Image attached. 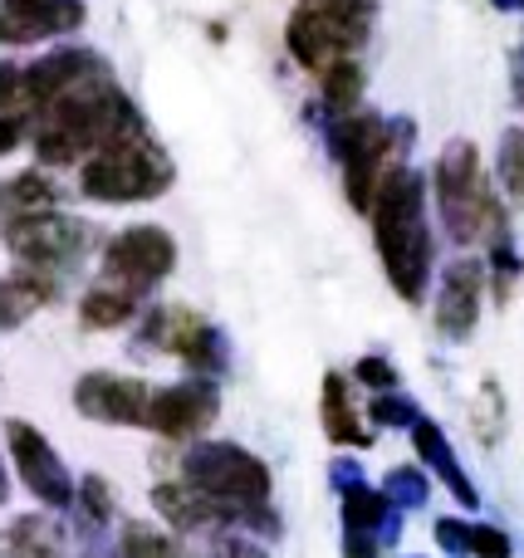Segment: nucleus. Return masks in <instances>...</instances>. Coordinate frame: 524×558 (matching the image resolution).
<instances>
[{
	"mask_svg": "<svg viewBox=\"0 0 524 558\" xmlns=\"http://www.w3.org/2000/svg\"><path fill=\"white\" fill-rule=\"evenodd\" d=\"M15 88H20V69H10V64H0V108L15 98Z\"/></svg>",
	"mask_w": 524,
	"mask_h": 558,
	"instance_id": "nucleus-26",
	"label": "nucleus"
},
{
	"mask_svg": "<svg viewBox=\"0 0 524 558\" xmlns=\"http://www.w3.org/2000/svg\"><path fill=\"white\" fill-rule=\"evenodd\" d=\"M5 446H10V461H15L25 490L35 495L39 505H54V510L74 505V481H69L64 461L54 456V446H49L35 426H29V422H10L5 426Z\"/></svg>",
	"mask_w": 524,
	"mask_h": 558,
	"instance_id": "nucleus-7",
	"label": "nucleus"
},
{
	"mask_svg": "<svg viewBox=\"0 0 524 558\" xmlns=\"http://www.w3.org/2000/svg\"><path fill=\"white\" fill-rule=\"evenodd\" d=\"M20 133H25V118H20V113L0 118V153H10V147L20 143Z\"/></svg>",
	"mask_w": 524,
	"mask_h": 558,
	"instance_id": "nucleus-25",
	"label": "nucleus"
},
{
	"mask_svg": "<svg viewBox=\"0 0 524 558\" xmlns=\"http://www.w3.org/2000/svg\"><path fill=\"white\" fill-rule=\"evenodd\" d=\"M358 377H368V383H388V367H382V363H363Z\"/></svg>",
	"mask_w": 524,
	"mask_h": 558,
	"instance_id": "nucleus-27",
	"label": "nucleus"
},
{
	"mask_svg": "<svg viewBox=\"0 0 524 558\" xmlns=\"http://www.w3.org/2000/svg\"><path fill=\"white\" fill-rule=\"evenodd\" d=\"M363 10L368 5H358V0H314L290 20V49L309 69L333 64L363 39Z\"/></svg>",
	"mask_w": 524,
	"mask_h": 558,
	"instance_id": "nucleus-4",
	"label": "nucleus"
},
{
	"mask_svg": "<svg viewBox=\"0 0 524 558\" xmlns=\"http://www.w3.org/2000/svg\"><path fill=\"white\" fill-rule=\"evenodd\" d=\"M216 416V387L206 383H182V387H167V392L147 397V422L153 432L162 436H196L206 432Z\"/></svg>",
	"mask_w": 524,
	"mask_h": 558,
	"instance_id": "nucleus-10",
	"label": "nucleus"
},
{
	"mask_svg": "<svg viewBox=\"0 0 524 558\" xmlns=\"http://www.w3.org/2000/svg\"><path fill=\"white\" fill-rule=\"evenodd\" d=\"M437 196H441V211H447L451 231L461 241H476L486 231V221L496 216V206L486 202V186H480V162L471 143L447 147V157L437 162Z\"/></svg>",
	"mask_w": 524,
	"mask_h": 558,
	"instance_id": "nucleus-5",
	"label": "nucleus"
},
{
	"mask_svg": "<svg viewBox=\"0 0 524 558\" xmlns=\"http://www.w3.org/2000/svg\"><path fill=\"white\" fill-rule=\"evenodd\" d=\"M123 558H182L172 539H162L157 530H143V524H127L123 530Z\"/></svg>",
	"mask_w": 524,
	"mask_h": 558,
	"instance_id": "nucleus-20",
	"label": "nucleus"
},
{
	"mask_svg": "<svg viewBox=\"0 0 524 558\" xmlns=\"http://www.w3.org/2000/svg\"><path fill=\"white\" fill-rule=\"evenodd\" d=\"M515 88H520V98H524V54L515 59Z\"/></svg>",
	"mask_w": 524,
	"mask_h": 558,
	"instance_id": "nucleus-28",
	"label": "nucleus"
},
{
	"mask_svg": "<svg viewBox=\"0 0 524 558\" xmlns=\"http://www.w3.org/2000/svg\"><path fill=\"white\" fill-rule=\"evenodd\" d=\"M182 475L196 495L216 505L231 520H255L265 524V534H275V520L265 514V500H270V471L255 461L251 451L226 441H206L196 451H186Z\"/></svg>",
	"mask_w": 524,
	"mask_h": 558,
	"instance_id": "nucleus-2",
	"label": "nucleus"
},
{
	"mask_svg": "<svg viewBox=\"0 0 524 558\" xmlns=\"http://www.w3.org/2000/svg\"><path fill=\"white\" fill-rule=\"evenodd\" d=\"M94 74V54H84V49H59V54L39 59L29 74H20V88L15 98H29V104H49V98H59L64 88H74L78 78Z\"/></svg>",
	"mask_w": 524,
	"mask_h": 558,
	"instance_id": "nucleus-13",
	"label": "nucleus"
},
{
	"mask_svg": "<svg viewBox=\"0 0 524 558\" xmlns=\"http://www.w3.org/2000/svg\"><path fill=\"white\" fill-rule=\"evenodd\" d=\"M84 20L78 0H0V39L5 45H35Z\"/></svg>",
	"mask_w": 524,
	"mask_h": 558,
	"instance_id": "nucleus-11",
	"label": "nucleus"
},
{
	"mask_svg": "<svg viewBox=\"0 0 524 558\" xmlns=\"http://www.w3.org/2000/svg\"><path fill=\"white\" fill-rule=\"evenodd\" d=\"M176 265V241L162 226H133V231L113 235L103 251V275L118 279V289L137 294V289H153L157 279H167Z\"/></svg>",
	"mask_w": 524,
	"mask_h": 558,
	"instance_id": "nucleus-6",
	"label": "nucleus"
},
{
	"mask_svg": "<svg viewBox=\"0 0 524 558\" xmlns=\"http://www.w3.org/2000/svg\"><path fill=\"white\" fill-rule=\"evenodd\" d=\"M417 446H422V456H427V461L441 471V481L456 490V500H461V505H476V490H471V481L461 475V465L451 461V451H447V436H441L437 426L422 422V426H417Z\"/></svg>",
	"mask_w": 524,
	"mask_h": 558,
	"instance_id": "nucleus-18",
	"label": "nucleus"
},
{
	"mask_svg": "<svg viewBox=\"0 0 524 558\" xmlns=\"http://www.w3.org/2000/svg\"><path fill=\"white\" fill-rule=\"evenodd\" d=\"M78 490H84V510H88V520H108V514H113V495H108V485L98 481V475H88V481L78 485Z\"/></svg>",
	"mask_w": 524,
	"mask_h": 558,
	"instance_id": "nucleus-23",
	"label": "nucleus"
},
{
	"mask_svg": "<svg viewBox=\"0 0 524 558\" xmlns=\"http://www.w3.org/2000/svg\"><path fill=\"white\" fill-rule=\"evenodd\" d=\"M133 308H137V294H127V289H118V284H98L84 294L78 318H84L88 328H118L123 318H133Z\"/></svg>",
	"mask_w": 524,
	"mask_h": 558,
	"instance_id": "nucleus-16",
	"label": "nucleus"
},
{
	"mask_svg": "<svg viewBox=\"0 0 524 558\" xmlns=\"http://www.w3.org/2000/svg\"><path fill=\"white\" fill-rule=\"evenodd\" d=\"M378 251L388 265L392 284L402 289V299L417 304L431 275V235L427 216H422V182L412 172H388L382 177L378 202Z\"/></svg>",
	"mask_w": 524,
	"mask_h": 558,
	"instance_id": "nucleus-1",
	"label": "nucleus"
},
{
	"mask_svg": "<svg viewBox=\"0 0 524 558\" xmlns=\"http://www.w3.org/2000/svg\"><path fill=\"white\" fill-rule=\"evenodd\" d=\"M5 241H10V251H15L25 265H59V260H69V255H74L78 226L64 221V216L29 211V216H15V221L5 226Z\"/></svg>",
	"mask_w": 524,
	"mask_h": 558,
	"instance_id": "nucleus-9",
	"label": "nucleus"
},
{
	"mask_svg": "<svg viewBox=\"0 0 524 558\" xmlns=\"http://www.w3.org/2000/svg\"><path fill=\"white\" fill-rule=\"evenodd\" d=\"M10 554L15 558H64L59 554V539L49 534V524H39V520H20L15 530H10Z\"/></svg>",
	"mask_w": 524,
	"mask_h": 558,
	"instance_id": "nucleus-19",
	"label": "nucleus"
},
{
	"mask_svg": "<svg viewBox=\"0 0 524 558\" xmlns=\"http://www.w3.org/2000/svg\"><path fill=\"white\" fill-rule=\"evenodd\" d=\"M147 387L137 377H118V373H84L74 387V407L94 422H113V426H143L147 422Z\"/></svg>",
	"mask_w": 524,
	"mask_h": 558,
	"instance_id": "nucleus-8",
	"label": "nucleus"
},
{
	"mask_svg": "<svg viewBox=\"0 0 524 558\" xmlns=\"http://www.w3.org/2000/svg\"><path fill=\"white\" fill-rule=\"evenodd\" d=\"M10 495V481H5V461H0V500Z\"/></svg>",
	"mask_w": 524,
	"mask_h": 558,
	"instance_id": "nucleus-29",
	"label": "nucleus"
},
{
	"mask_svg": "<svg viewBox=\"0 0 524 558\" xmlns=\"http://www.w3.org/2000/svg\"><path fill=\"white\" fill-rule=\"evenodd\" d=\"M221 558H270V554H265L255 539H226L221 544Z\"/></svg>",
	"mask_w": 524,
	"mask_h": 558,
	"instance_id": "nucleus-24",
	"label": "nucleus"
},
{
	"mask_svg": "<svg viewBox=\"0 0 524 558\" xmlns=\"http://www.w3.org/2000/svg\"><path fill=\"white\" fill-rule=\"evenodd\" d=\"M167 182H172L167 157H157L147 137H123V143L98 147V157H88L78 186L94 202H153L167 192Z\"/></svg>",
	"mask_w": 524,
	"mask_h": 558,
	"instance_id": "nucleus-3",
	"label": "nucleus"
},
{
	"mask_svg": "<svg viewBox=\"0 0 524 558\" xmlns=\"http://www.w3.org/2000/svg\"><path fill=\"white\" fill-rule=\"evenodd\" d=\"M153 505L176 524V530H202V524L221 520V510H216L206 495H196L192 485H157V490H153Z\"/></svg>",
	"mask_w": 524,
	"mask_h": 558,
	"instance_id": "nucleus-14",
	"label": "nucleus"
},
{
	"mask_svg": "<svg viewBox=\"0 0 524 558\" xmlns=\"http://www.w3.org/2000/svg\"><path fill=\"white\" fill-rule=\"evenodd\" d=\"M358 88H363L358 64H333V69H329V104H333V108L353 104V98H358Z\"/></svg>",
	"mask_w": 524,
	"mask_h": 558,
	"instance_id": "nucleus-21",
	"label": "nucleus"
},
{
	"mask_svg": "<svg viewBox=\"0 0 524 558\" xmlns=\"http://www.w3.org/2000/svg\"><path fill=\"white\" fill-rule=\"evenodd\" d=\"M480 314V270L471 260L451 265L447 279H441V299H437V324L447 338H466L476 328Z\"/></svg>",
	"mask_w": 524,
	"mask_h": 558,
	"instance_id": "nucleus-12",
	"label": "nucleus"
},
{
	"mask_svg": "<svg viewBox=\"0 0 524 558\" xmlns=\"http://www.w3.org/2000/svg\"><path fill=\"white\" fill-rule=\"evenodd\" d=\"M500 167H505L510 192L524 202V133H510L505 137V147H500Z\"/></svg>",
	"mask_w": 524,
	"mask_h": 558,
	"instance_id": "nucleus-22",
	"label": "nucleus"
},
{
	"mask_svg": "<svg viewBox=\"0 0 524 558\" xmlns=\"http://www.w3.org/2000/svg\"><path fill=\"white\" fill-rule=\"evenodd\" d=\"M49 299V284L45 279H29V275H15V279H0V333L15 324H25L39 304Z\"/></svg>",
	"mask_w": 524,
	"mask_h": 558,
	"instance_id": "nucleus-15",
	"label": "nucleus"
},
{
	"mask_svg": "<svg viewBox=\"0 0 524 558\" xmlns=\"http://www.w3.org/2000/svg\"><path fill=\"white\" fill-rule=\"evenodd\" d=\"M437 539L447 544L451 554H476V558H510V539L500 530H466V524H456V520H441L437 524Z\"/></svg>",
	"mask_w": 524,
	"mask_h": 558,
	"instance_id": "nucleus-17",
	"label": "nucleus"
}]
</instances>
